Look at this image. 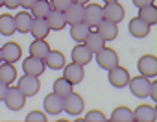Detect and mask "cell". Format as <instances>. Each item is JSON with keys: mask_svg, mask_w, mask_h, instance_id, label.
I'll return each mask as SVG.
<instances>
[{"mask_svg": "<svg viewBox=\"0 0 157 122\" xmlns=\"http://www.w3.org/2000/svg\"><path fill=\"white\" fill-rule=\"evenodd\" d=\"M65 63H67V61H65V54L59 52V50H50V52L46 54V57H44V65H46L48 69H54V71L63 69Z\"/></svg>", "mask_w": 157, "mask_h": 122, "instance_id": "18", "label": "cell"}, {"mask_svg": "<svg viewBox=\"0 0 157 122\" xmlns=\"http://www.w3.org/2000/svg\"><path fill=\"white\" fill-rule=\"evenodd\" d=\"M104 19V13H102V6H98V4H89V6H85V10H83V22L87 24V26H96L100 21Z\"/></svg>", "mask_w": 157, "mask_h": 122, "instance_id": "12", "label": "cell"}, {"mask_svg": "<svg viewBox=\"0 0 157 122\" xmlns=\"http://www.w3.org/2000/svg\"><path fill=\"white\" fill-rule=\"evenodd\" d=\"M72 2H78V4H83L85 6V4H89V0H72Z\"/></svg>", "mask_w": 157, "mask_h": 122, "instance_id": "40", "label": "cell"}, {"mask_svg": "<svg viewBox=\"0 0 157 122\" xmlns=\"http://www.w3.org/2000/svg\"><path fill=\"white\" fill-rule=\"evenodd\" d=\"M15 32H17V30H15V19H13V15L4 13L2 17H0V33L6 35V37H10V35H13Z\"/></svg>", "mask_w": 157, "mask_h": 122, "instance_id": "30", "label": "cell"}, {"mask_svg": "<svg viewBox=\"0 0 157 122\" xmlns=\"http://www.w3.org/2000/svg\"><path fill=\"white\" fill-rule=\"evenodd\" d=\"M83 107H85L83 98L78 94V93H74V91L63 98V111H65L67 115H72V116L82 115V113H83Z\"/></svg>", "mask_w": 157, "mask_h": 122, "instance_id": "2", "label": "cell"}, {"mask_svg": "<svg viewBox=\"0 0 157 122\" xmlns=\"http://www.w3.org/2000/svg\"><path fill=\"white\" fill-rule=\"evenodd\" d=\"M107 78H109V83H111L113 87H117V89H124V87H128L129 72H128L124 67L117 65V67H113L111 71H107Z\"/></svg>", "mask_w": 157, "mask_h": 122, "instance_id": "5", "label": "cell"}, {"mask_svg": "<svg viewBox=\"0 0 157 122\" xmlns=\"http://www.w3.org/2000/svg\"><path fill=\"white\" fill-rule=\"evenodd\" d=\"M135 8H144V6H150V4H155V0H133Z\"/></svg>", "mask_w": 157, "mask_h": 122, "instance_id": "37", "label": "cell"}, {"mask_svg": "<svg viewBox=\"0 0 157 122\" xmlns=\"http://www.w3.org/2000/svg\"><path fill=\"white\" fill-rule=\"evenodd\" d=\"M94 59H96L98 67L104 69V71H111L113 67L118 65V54L113 48H107V46H104L102 50H98L94 54Z\"/></svg>", "mask_w": 157, "mask_h": 122, "instance_id": "1", "label": "cell"}, {"mask_svg": "<svg viewBox=\"0 0 157 122\" xmlns=\"http://www.w3.org/2000/svg\"><path fill=\"white\" fill-rule=\"evenodd\" d=\"M2 48V61H6V63H17V61L22 57V48L17 44V43H6Z\"/></svg>", "mask_w": 157, "mask_h": 122, "instance_id": "14", "label": "cell"}, {"mask_svg": "<svg viewBox=\"0 0 157 122\" xmlns=\"http://www.w3.org/2000/svg\"><path fill=\"white\" fill-rule=\"evenodd\" d=\"M137 67H139V72H140L142 76H146V78H155V76H157V57L151 55V54H146V55H142V57L139 59Z\"/></svg>", "mask_w": 157, "mask_h": 122, "instance_id": "7", "label": "cell"}, {"mask_svg": "<svg viewBox=\"0 0 157 122\" xmlns=\"http://www.w3.org/2000/svg\"><path fill=\"white\" fill-rule=\"evenodd\" d=\"M50 52V46L44 39H35L32 44H30V55L33 57H39V59H44L46 54Z\"/></svg>", "mask_w": 157, "mask_h": 122, "instance_id": "27", "label": "cell"}, {"mask_svg": "<svg viewBox=\"0 0 157 122\" xmlns=\"http://www.w3.org/2000/svg\"><path fill=\"white\" fill-rule=\"evenodd\" d=\"M129 33L135 37V39H142L150 33V24H146L144 21H140L139 17L131 19L129 21Z\"/></svg>", "mask_w": 157, "mask_h": 122, "instance_id": "21", "label": "cell"}, {"mask_svg": "<svg viewBox=\"0 0 157 122\" xmlns=\"http://www.w3.org/2000/svg\"><path fill=\"white\" fill-rule=\"evenodd\" d=\"M83 10L85 6L83 4H78V2H72L63 13H65V19H67V24H78V22H83Z\"/></svg>", "mask_w": 157, "mask_h": 122, "instance_id": "15", "label": "cell"}, {"mask_svg": "<svg viewBox=\"0 0 157 122\" xmlns=\"http://www.w3.org/2000/svg\"><path fill=\"white\" fill-rule=\"evenodd\" d=\"M150 96H151V100H157V83L155 82L150 85Z\"/></svg>", "mask_w": 157, "mask_h": 122, "instance_id": "39", "label": "cell"}, {"mask_svg": "<svg viewBox=\"0 0 157 122\" xmlns=\"http://www.w3.org/2000/svg\"><path fill=\"white\" fill-rule=\"evenodd\" d=\"M46 22H48L50 30H56V32H59V30H63V28L67 26L65 13H63V11H57V10H52V11L48 13V17H46Z\"/></svg>", "mask_w": 157, "mask_h": 122, "instance_id": "22", "label": "cell"}, {"mask_svg": "<svg viewBox=\"0 0 157 122\" xmlns=\"http://www.w3.org/2000/svg\"><path fill=\"white\" fill-rule=\"evenodd\" d=\"M83 44H85V46H87L93 54H96L98 50H102V48L105 46V41L98 35V32H93V30H91V32L87 33V37H85Z\"/></svg>", "mask_w": 157, "mask_h": 122, "instance_id": "24", "label": "cell"}, {"mask_svg": "<svg viewBox=\"0 0 157 122\" xmlns=\"http://www.w3.org/2000/svg\"><path fill=\"white\" fill-rule=\"evenodd\" d=\"M30 33L33 35V39H46L50 33V26L46 19H33L30 26Z\"/></svg>", "mask_w": 157, "mask_h": 122, "instance_id": "19", "label": "cell"}, {"mask_svg": "<svg viewBox=\"0 0 157 122\" xmlns=\"http://www.w3.org/2000/svg\"><path fill=\"white\" fill-rule=\"evenodd\" d=\"M111 120H113V122H135V118H133V111H131L129 107H126V105H120V107L113 109V113H111Z\"/></svg>", "mask_w": 157, "mask_h": 122, "instance_id": "28", "label": "cell"}, {"mask_svg": "<svg viewBox=\"0 0 157 122\" xmlns=\"http://www.w3.org/2000/svg\"><path fill=\"white\" fill-rule=\"evenodd\" d=\"M8 89H10V85H8V83H4L2 80H0V102H4V98H6V93H8Z\"/></svg>", "mask_w": 157, "mask_h": 122, "instance_id": "35", "label": "cell"}, {"mask_svg": "<svg viewBox=\"0 0 157 122\" xmlns=\"http://www.w3.org/2000/svg\"><path fill=\"white\" fill-rule=\"evenodd\" d=\"M104 2L107 4V2H118V0H104Z\"/></svg>", "mask_w": 157, "mask_h": 122, "instance_id": "41", "label": "cell"}, {"mask_svg": "<svg viewBox=\"0 0 157 122\" xmlns=\"http://www.w3.org/2000/svg\"><path fill=\"white\" fill-rule=\"evenodd\" d=\"M19 91L28 98V96H35L41 89V82H39V76H30V74H24L22 78H19Z\"/></svg>", "mask_w": 157, "mask_h": 122, "instance_id": "4", "label": "cell"}, {"mask_svg": "<svg viewBox=\"0 0 157 122\" xmlns=\"http://www.w3.org/2000/svg\"><path fill=\"white\" fill-rule=\"evenodd\" d=\"M13 19H15V30L19 33H30V26H32V21H33L30 11H21Z\"/></svg>", "mask_w": 157, "mask_h": 122, "instance_id": "20", "label": "cell"}, {"mask_svg": "<svg viewBox=\"0 0 157 122\" xmlns=\"http://www.w3.org/2000/svg\"><path fill=\"white\" fill-rule=\"evenodd\" d=\"M26 122H46V115L43 111H32L26 115Z\"/></svg>", "mask_w": 157, "mask_h": 122, "instance_id": "33", "label": "cell"}, {"mask_svg": "<svg viewBox=\"0 0 157 122\" xmlns=\"http://www.w3.org/2000/svg\"><path fill=\"white\" fill-rule=\"evenodd\" d=\"M50 11H52L50 0H37V2L32 6V10H30V13H32L33 19H46Z\"/></svg>", "mask_w": 157, "mask_h": 122, "instance_id": "23", "label": "cell"}, {"mask_svg": "<svg viewBox=\"0 0 157 122\" xmlns=\"http://www.w3.org/2000/svg\"><path fill=\"white\" fill-rule=\"evenodd\" d=\"M83 76H85V71H83V67L82 65H78V63H65V67H63V78L67 80V82H70L72 85H78L82 80H83Z\"/></svg>", "mask_w": 157, "mask_h": 122, "instance_id": "8", "label": "cell"}, {"mask_svg": "<svg viewBox=\"0 0 157 122\" xmlns=\"http://www.w3.org/2000/svg\"><path fill=\"white\" fill-rule=\"evenodd\" d=\"M0 63H2V48H0Z\"/></svg>", "mask_w": 157, "mask_h": 122, "instance_id": "42", "label": "cell"}, {"mask_svg": "<svg viewBox=\"0 0 157 122\" xmlns=\"http://www.w3.org/2000/svg\"><path fill=\"white\" fill-rule=\"evenodd\" d=\"M44 69H46L44 59H39V57L30 55V57H26V59L22 61V71H24V74H30V76H41V74L44 72Z\"/></svg>", "mask_w": 157, "mask_h": 122, "instance_id": "10", "label": "cell"}, {"mask_svg": "<svg viewBox=\"0 0 157 122\" xmlns=\"http://www.w3.org/2000/svg\"><path fill=\"white\" fill-rule=\"evenodd\" d=\"M50 4H52V10L65 11V10L72 4V0H50Z\"/></svg>", "mask_w": 157, "mask_h": 122, "instance_id": "34", "label": "cell"}, {"mask_svg": "<svg viewBox=\"0 0 157 122\" xmlns=\"http://www.w3.org/2000/svg\"><path fill=\"white\" fill-rule=\"evenodd\" d=\"M0 80L8 85H11L17 80V69L13 67V63H6V61L0 63Z\"/></svg>", "mask_w": 157, "mask_h": 122, "instance_id": "25", "label": "cell"}, {"mask_svg": "<svg viewBox=\"0 0 157 122\" xmlns=\"http://www.w3.org/2000/svg\"><path fill=\"white\" fill-rule=\"evenodd\" d=\"M102 13H104V19L105 21H111L115 24H118L124 15H126V10L118 4V2H107L104 8H102Z\"/></svg>", "mask_w": 157, "mask_h": 122, "instance_id": "9", "label": "cell"}, {"mask_svg": "<svg viewBox=\"0 0 157 122\" xmlns=\"http://www.w3.org/2000/svg\"><path fill=\"white\" fill-rule=\"evenodd\" d=\"M85 122H105L107 118H105V115L102 113V111H96V109H93V111H89L87 115H85V118H83Z\"/></svg>", "mask_w": 157, "mask_h": 122, "instance_id": "32", "label": "cell"}, {"mask_svg": "<svg viewBox=\"0 0 157 122\" xmlns=\"http://www.w3.org/2000/svg\"><path fill=\"white\" fill-rule=\"evenodd\" d=\"M4 6L8 10H17L19 8V0H4Z\"/></svg>", "mask_w": 157, "mask_h": 122, "instance_id": "38", "label": "cell"}, {"mask_svg": "<svg viewBox=\"0 0 157 122\" xmlns=\"http://www.w3.org/2000/svg\"><path fill=\"white\" fill-rule=\"evenodd\" d=\"M89 32H91V26H87L85 22H78V24H72L70 26V37L76 43H83Z\"/></svg>", "mask_w": 157, "mask_h": 122, "instance_id": "29", "label": "cell"}, {"mask_svg": "<svg viewBox=\"0 0 157 122\" xmlns=\"http://www.w3.org/2000/svg\"><path fill=\"white\" fill-rule=\"evenodd\" d=\"M72 61L78 63V65H82V67H85V65H89L91 61H93V52L83 43H78L72 48Z\"/></svg>", "mask_w": 157, "mask_h": 122, "instance_id": "11", "label": "cell"}, {"mask_svg": "<svg viewBox=\"0 0 157 122\" xmlns=\"http://www.w3.org/2000/svg\"><path fill=\"white\" fill-rule=\"evenodd\" d=\"M35 2H37V0H19V6L30 11V10H32V6H33Z\"/></svg>", "mask_w": 157, "mask_h": 122, "instance_id": "36", "label": "cell"}, {"mask_svg": "<svg viewBox=\"0 0 157 122\" xmlns=\"http://www.w3.org/2000/svg\"><path fill=\"white\" fill-rule=\"evenodd\" d=\"M96 32H98V35H100L104 41H113V39H117V35H118V26H117L115 22H111V21L102 19V21L96 24Z\"/></svg>", "mask_w": 157, "mask_h": 122, "instance_id": "13", "label": "cell"}, {"mask_svg": "<svg viewBox=\"0 0 157 122\" xmlns=\"http://www.w3.org/2000/svg\"><path fill=\"white\" fill-rule=\"evenodd\" d=\"M140 21H144L146 24L153 26L157 22V8L155 4H150V6H144V8H139V15H137Z\"/></svg>", "mask_w": 157, "mask_h": 122, "instance_id": "26", "label": "cell"}, {"mask_svg": "<svg viewBox=\"0 0 157 122\" xmlns=\"http://www.w3.org/2000/svg\"><path fill=\"white\" fill-rule=\"evenodd\" d=\"M4 6V0H0V8H2Z\"/></svg>", "mask_w": 157, "mask_h": 122, "instance_id": "43", "label": "cell"}, {"mask_svg": "<svg viewBox=\"0 0 157 122\" xmlns=\"http://www.w3.org/2000/svg\"><path fill=\"white\" fill-rule=\"evenodd\" d=\"M133 118L137 122H155L157 118V111L155 107L148 105V104H140L135 111H133Z\"/></svg>", "mask_w": 157, "mask_h": 122, "instance_id": "17", "label": "cell"}, {"mask_svg": "<svg viewBox=\"0 0 157 122\" xmlns=\"http://www.w3.org/2000/svg\"><path fill=\"white\" fill-rule=\"evenodd\" d=\"M150 85H151L150 78H146V76H142V74L137 76V78H129V82H128V87H129L131 94L137 96V98H146V96H150Z\"/></svg>", "mask_w": 157, "mask_h": 122, "instance_id": "3", "label": "cell"}, {"mask_svg": "<svg viewBox=\"0 0 157 122\" xmlns=\"http://www.w3.org/2000/svg\"><path fill=\"white\" fill-rule=\"evenodd\" d=\"M72 87H74V85H72L70 82H67L65 78H57V80L54 82V93L59 94L61 98H65L67 94H70V93H72Z\"/></svg>", "mask_w": 157, "mask_h": 122, "instance_id": "31", "label": "cell"}, {"mask_svg": "<svg viewBox=\"0 0 157 122\" xmlns=\"http://www.w3.org/2000/svg\"><path fill=\"white\" fill-rule=\"evenodd\" d=\"M43 105H44V111L48 115H59L63 111V98L56 93H50V94L44 96Z\"/></svg>", "mask_w": 157, "mask_h": 122, "instance_id": "16", "label": "cell"}, {"mask_svg": "<svg viewBox=\"0 0 157 122\" xmlns=\"http://www.w3.org/2000/svg\"><path fill=\"white\" fill-rule=\"evenodd\" d=\"M4 104L8 105V109L11 111H21L26 104V96L19 91V87H10L4 98Z\"/></svg>", "mask_w": 157, "mask_h": 122, "instance_id": "6", "label": "cell"}]
</instances>
